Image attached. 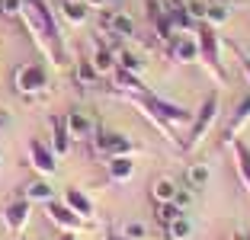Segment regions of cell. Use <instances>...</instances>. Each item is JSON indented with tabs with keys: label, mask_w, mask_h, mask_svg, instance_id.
<instances>
[{
	"label": "cell",
	"mask_w": 250,
	"mask_h": 240,
	"mask_svg": "<svg viewBox=\"0 0 250 240\" xmlns=\"http://www.w3.org/2000/svg\"><path fill=\"white\" fill-rule=\"evenodd\" d=\"M61 16H64L71 26H83L90 16V7L83 0H61Z\"/></svg>",
	"instance_id": "obj_19"
},
{
	"label": "cell",
	"mask_w": 250,
	"mask_h": 240,
	"mask_svg": "<svg viewBox=\"0 0 250 240\" xmlns=\"http://www.w3.org/2000/svg\"><path fill=\"white\" fill-rule=\"evenodd\" d=\"M237 237H241V240H250V234H237Z\"/></svg>",
	"instance_id": "obj_36"
},
{
	"label": "cell",
	"mask_w": 250,
	"mask_h": 240,
	"mask_svg": "<svg viewBox=\"0 0 250 240\" xmlns=\"http://www.w3.org/2000/svg\"><path fill=\"white\" fill-rule=\"evenodd\" d=\"M45 218L52 221L55 227L67 231V234H77V231H83V227H87V221H83L81 215H74V211L67 208L64 202H58V199H52V202H45Z\"/></svg>",
	"instance_id": "obj_7"
},
{
	"label": "cell",
	"mask_w": 250,
	"mask_h": 240,
	"mask_svg": "<svg viewBox=\"0 0 250 240\" xmlns=\"http://www.w3.org/2000/svg\"><path fill=\"white\" fill-rule=\"evenodd\" d=\"M196 42H199V61L206 64V71L218 80L221 87H228V71L221 64V39L218 29L208 26V22H199L196 26Z\"/></svg>",
	"instance_id": "obj_2"
},
{
	"label": "cell",
	"mask_w": 250,
	"mask_h": 240,
	"mask_svg": "<svg viewBox=\"0 0 250 240\" xmlns=\"http://www.w3.org/2000/svg\"><path fill=\"white\" fill-rule=\"evenodd\" d=\"M164 10H167V20L173 22V29H177V32H196L199 22L189 16V10H186L183 3H177V0H167V3H164Z\"/></svg>",
	"instance_id": "obj_14"
},
{
	"label": "cell",
	"mask_w": 250,
	"mask_h": 240,
	"mask_svg": "<svg viewBox=\"0 0 250 240\" xmlns=\"http://www.w3.org/2000/svg\"><path fill=\"white\" fill-rule=\"evenodd\" d=\"M64 125H67L71 141H90V138H93V131H96V122L87 116V112H81V109L64 112Z\"/></svg>",
	"instance_id": "obj_10"
},
{
	"label": "cell",
	"mask_w": 250,
	"mask_h": 240,
	"mask_svg": "<svg viewBox=\"0 0 250 240\" xmlns=\"http://www.w3.org/2000/svg\"><path fill=\"white\" fill-rule=\"evenodd\" d=\"M10 122H13V116H10V112L7 109H0V128H7V125Z\"/></svg>",
	"instance_id": "obj_32"
},
{
	"label": "cell",
	"mask_w": 250,
	"mask_h": 240,
	"mask_svg": "<svg viewBox=\"0 0 250 240\" xmlns=\"http://www.w3.org/2000/svg\"><path fill=\"white\" fill-rule=\"evenodd\" d=\"M119 234L128 237V240H147V224H141V221H128Z\"/></svg>",
	"instance_id": "obj_28"
},
{
	"label": "cell",
	"mask_w": 250,
	"mask_h": 240,
	"mask_svg": "<svg viewBox=\"0 0 250 240\" xmlns=\"http://www.w3.org/2000/svg\"><path fill=\"white\" fill-rule=\"evenodd\" d=\"M215 119H218V93H208L206 100H202V106L192 112L189 135H186V141L180 147H183V151H199V144H202V141H206V135L212 131Z\"/></svg>",
	"instance_id": "obj_3"
},
{
	"label": "cell",
	"mask_w": 250,
	"mask_h": 240,
	"mask_svg": "<svg viewBox=\"0 0 250 240\" xmlns=\"http://www.w3.org/2000/svg\"><path fill=\"white\" fill-rule=\"evenodd\" d=\"M106 240H128V237H122V234H112V237H106Z\"/></svg>",
	"instance_id": "obj_35"
},
{
	"label": "cell",
	"mask_w": 250,
	"mask_h": 240,
	"mask_svg": "<svg viewBox=\"0 0 250 240\" xmlns=\"http://www.w3.org/2000/svg\"><path fill=\"white\" fill-rule=\"evenodd\" d=\"M208 167L206 163H192V167H186V186L189 189H206L208 186Z\"/></svg>",
	"instance_id": "obj_24"
},
{
	"label": "cell",
	"mask_w": 250,
	"mask_h": 240,
	"mask_svg": "<svg viewBox=\"0 0 250 240\" xmlns=\"http://www.w3.org/2000/svg\"><path fill=\"white\" fill-rule=\"evenodd\" d=\"M26 154H29V167L36 170L39 176H52L55 170H58V157H55V151H52V144H48V141L29 138Z\"/></svg>",
	"instance_id": "obj_6"
},
{
	"label": "cell",
	"mask_w": 250,
	"mask_h": 240,
	"mask_svg": "<svg viewBox=\"0 0 250 240\" xmlns=\"http://www.w3.org/2000/svg\"><path fill=\"white\" fill-rule=\"evenodd\" d=\"M228 20H231V13H228L225 3H208V7H206V20H202V22H208V26L218 29V26H225Z\"/></svg>",
	"instance_id": "obj_26"
},
{
	"label": "cell",
	"mask_w": 250,
	"mask_h": 240,
	"mask_svg": "<svg viewBox=\"0 0 250 240\" xmlns=\"http://www.w3.org/2000/svg\"><path fill=\"white\" fill-rule=\"evenodd\" d=\"M0 10H3V0H0Z\"/></svg>",
	"instance_id": "obj_37"
},
{
	"label": "cell",
	"mask_w": 250,
	"mask_h": 240,
	"mask_svg": "<svg viewBox=\"0 0 250 240\" xmlns=\"http://www.w3.org/2000/svg\"><path fill=\"white\" fill-rule=\"evenodd\" d=\"M90 61H93V67L100 71V77H106V74L116 71V51L106 48L103 42H96V48H93V55H90Z\"/></svg>",
	"instance_id": "obj_18"
},
{
	"label": "cell",
	"mask_w": 250,
	"mask_h": 240,
	"mask_svg": "<svg viewBox=\"0 0 250 240\" xmlns=\"http://www.w3.org/2000/svg\"><path fill=\"white\" fill-rule=\"evenodd\" d=\"M13 87H16L20 96H39L45 87H48V71H45L42 64H36V61L20 64L13 71Z\"/></svg>",
	"instance_id": "obj_4"
},
{
	"label": "cell",
	"mask_w": 250,
	"mask_h": 240,
	"mask_svg": "<svg viewBox=\"0 0 250 240\" xmlns=\"http://www.w3.org/2000/svg\"><path fill=\"white\" fill-rule=\"evenodd\" d=\"M241 71L247 74V80H250V55H241Z\"/></svg>",
	"instance_id": "obj_33"
},
{
	"label": "cell",
	"mask_w": 250,
	"mask_h": 240,
	"mask_svg": "<svg viewBox=\"0 0 250 240\" xmlns=\"http://www.w3.org/2000/svg\"><path fill=\"white\" fill-rule=\"evenodd\" d=\"M55 240H77L74 234H67V231H61V237H55Z\"/></svg>",
	"instance_id": "obj_34"
},
{
	"label": "cell",
	"mask_w": 250,
	"mask_h": 240,
	"mask_svg": "<svg viewBox=\"0 0 250 240\" xmlns=\"http://www.w3.org/2000/svg\"><path fill=\"white\" fill-rule=\"evenodd\" d=\"M112 77H116L119 90H122L125 96H128V93H147V87L141 83V77H138V74H132V71H122V67H116V71H112Z\"/></svg>",
	"instance_id": "obj_20"
},
{
	"label": "cell",
	"mask_w": 250,
	"mask_h": 240,
	"mask_svg": "<svg viewBox=\"0 0 250 240\" xmlns=\"http://www.w3.org/2000/svg\"><path fill=\"white\" fill-rule=\"evenodd\" d=\"M231 147H234V167H237V180H241V186L250 192V144L241 138L231 141Z\"/></svg>",
	"instance_id": "obj_16"
},
{
	"label": "cell",
	"mask_w": 250,
	"mask_h": 240,
	"mask_svg": "<svg viewBox=\"0 0 250 240\" xmlns=\"http://www.w3.org/2000/svg\"><path fill=\"white\" fill-rule=\"evenodd\" d=\"M22 199H29V202H42V205H45V202H52V199H55V189H52L45 180H32L29 186L22 189Z\"/></svg>",
	"instance_id": "obj_21"
},
{
	"label": "cell",
	"mask_w": 250,
	"mask_h": 240,
	"mask_svg": "<svg viewBox=\"0 0 250 240\" xmlns=\"http://www.w3.org/2000/svg\"><path fill=\"white\" fill-rule=\"evenodd\" d=\"M244 125H250V93H244V100L234 106V116H231L228 128H225V144H231V141L241 135Z\"/></svg>",
	"instance_id": "obj_13"
},
{
	"label": "cell",
	"mask_w": 250,
	"mask_h": 240,
	"mask_svg": "<svg viewBox=\"0 0 250 240\" xmlns=\"http://www.w3.org/2000/svg\"><path fill=\"white\" fill-rule=\"evenodd\" d=\"M3 16H20L22 13V0H3Z\"/></svg>",
	"instance_id": "obj_29"
},
{
	"label": "cell",
	"mask_w": 250,
	"mask_h": 240,
	"mask_svg": "<svg viewBox=\"0 0 250 240\" xmlns=\"http://www.w3.org/2000/svg\"><path fill=\"white\" fill-rule=\"evenodd\" d=\"M93 151L100 154V157H125V154H132L138 147L132 144V138H125V135H119V131H93Z\"/></svg>",
	"instance_id": "obj_5"
},
{
	"label": "cell",
	"mask_w": 250,
	"mask_h": 240,
	"mask_svg": "<svg viewBox=\"0 0 250 240\" xmlns=\"http://www.w3.org/2000/svg\"><path fill=\"white\" fill-rule=\"evenodd\" d=\"M116 67L132 71V74H141V71H145V61H141V55H135L132 48H119L116 51Z\"/></svg>",
	"instance_id": "obj_23"
},
{
	"label": "cell",
	"mask_w": 250,
	"mask_h": 240,
	"mask_svg": "<svg viewBox=\"0 0 250 240\" xmlns=\"http://www.w3.org/2000/svg\"><path fill=\"white\" fill-rule=\"evenodd\" d=\"M173 202H177V205H180V208H183V211L189 208V205H192V192H189V186H186V189H180V192H177V199H173Z\"/></svg>",
	"instance_id": "obj_30"
},
{
	"label": "cell",
	"mask_w": 250,
	"mask_h": 240,
	"mask_svg": "<svg viewBox=\"0 0 250 240\" xmlns=\"http://www.w3.org/2000/svg\"><path fill=\"white\" fill-rule=\"evenodd\" d=\"M167 55H170V61H177V64H192V61H199L196 32H192V36H183V32H177V36L167 42Z\"/></svg>",
	"instance_id": "obj_9"
},
{
	"label": "cell",
	"mask_w": 250,
	"mask_h": 240,
	"mask_svg": "<svg viewBox=\"0 0 250 240\" xmlns=\"http://www.w3.org/2000/svg\"><path fill=\"white\" fill-rule=\"evenodd\" d=\"M29 215H32V202L29 199H13V202L3 208V227H7L13 237H20L22 231H26V224H29Z\"/></svg>",
	"instance_id": "obj_8"
},
{
	"label": "cell",
	"mask_w": 250,
	"mask_h": 240,
	"mask_svg": "<svg viewBox=\"0 0 250 240\" xmlns=\"http://www.w3.org/2000/svg\"><path fill=\"white\" fill-rule=\"evenodd\" d=\"M48 125H52V151H55V157H67L74 141H71V135H67L64 116H52V119H48Z\"/></svg>",
	"instance_id": "obj_12"
},
{
	"label": "cell",
	"mask_w": 250,
	"mask_h": 240,
	"mask_svg": "<svg viewBox=\"0 0 250 240\" xmlns=\"http://www.w3.org/2000/svg\"><path fill=\"white\" fill-rule=\"evenodd\" d=\"M109 3H119V0H109Z\"/></svg>",
	"instance_id": "obj_38"
},
{
	"label": "cell",
	"mask_w": 250,
	"mask_h": 240,
	"mask_svg": "<svg viewBox=\"0 0 250 240\" xmlns=\"http://www.w3.org/2000/svg\"><path fill=\"white\" fill-rule=\"evenodd\" d=\"M74 77H77L81 87H93L96 80H100V71L93 67V61H90V58H81L77 64H74Z\"/></svg>",
	"instance_id": "obj_22"
},
{
	"label": "cell",
	"mask_w": 250,
	"mask_h": 240,
	"mask_svg": "<svg viewBox=\"0 0 250 240\" xmlns=\"http://www.w3.org/2000/svg\"><path fill=\"white\" fill-rule=\"evenodd\" d=\"M106 176L112 182H128L135 176V160L132 154H125V157H106Z\"/></svg>",
	"instance_id": "obj_15"
},
{
	"label": "cell",
	"mask_w": 250,
	"mask_h": 240,
	"mask_svg": "<svg viewBox=\"0 0 250 240\" xmlns=\"http://www.w3.org/2000/svg\"><path fill=\"white\" fill-rule=\"evenodd\" d=\"M61 202H64L67 208L74 211V215H81L83 221H93L96 205H93V199H90L83 189H77V186H67V189H64V196H61Z\"/></svg>",
	"instance_id": "obj_11"
},
{
	"label": "cell",
	"mask_w": 250,
	"mask_h": 240,
	"mask_svg": "<svg viewBox=\"0 0 250 240\" xmlns=\"http://www.w3.org/2000/svg\"><path fill=\"white\" fill-rule=\"evenodd\" d=\"M231 240H241V237H231Z\"/></svg>",
	"instance_id": "obj_39"
},
{
	"label": "cell",
	"mask_w": 250,
	"mask_h": 240,
	"mask_svg": "<svg viewBox=\"0 0 250 240\" xmlns=\"http://www.w3.org/2000/svg\"><path fill=\"white\" fill-rule=\"evenodd\" d=\"M83 3H87L90 10H106L109 7V0H83Z\"/></svg>",
	"instance_id": "obj_31"
},
{
	"label": "cell",
	"mask_w": 250,
	"mask_h": 240,
	"mask_svg": "<svg viewBox=\"0 0 250 240\" xmlns=\"http://www.w3.org/2000/svg\"><path fill=\"white\" fill-rule=\"evenodd\" d=\"M177 192H180V186H177L173 176H157V180L151 182V199H154V205L157 202H173Z\"/></svg>",
	"instance_id": "obj_17"
},
{
	"label": "cell",
	"mask_w": 250,
	"mask_h": 240,
	"mask_svg": "<svg viewBox=\"0 0 250 240\" xmlns=\"http://www.w3.org/2000/svg\"><path fill=\"white\" fill-rule=\"evenodd\" d=\"M20 20L26 22L32 42L39 45V51L45 58H52L55 64H64V42H61V29H58V20H55L52 7L45 0H22Z\"/></svg>",
	"instance_id": "obj_1"
},
{
	"label": "cell",
	"mask_w": 250,
	"mask_h": 240,
	"mask_svg": "<svg viewBox=\"0 0 250 240\" xmlns=\"http://www.w3.org/2000/svg\"><path fill=\"white\" fill-rule=\"evenodd\" d=\"M192 231H196V227H192V221L186 218V215H180L177 221L167 224V237L170 240H192Z\"/></svg>",
	"instance_id": "obj_25"
},
{
	"label": "cell",
	"mask_w": 250,
	"mask_h": 240,
	"mask_svg": "<svg viewBox=\"0 0 250 240\" xmlns=\"http://www.w3.org/2000/svg\"><path fill=\"white\" fill-rule=\"evenodd\" d=\"M0 163H3V157H0Z\"/></svg>",
	"instance_id": "obj_40"
},
{
	"label": "cell",
	"mask_w": 250,
	"mask_h": 240,
	"mask_svg": "<svg viewBox=\"0 0 250 240\" xmlns=\"http://www.w3.org/2000/svg\"><path fill=\"white\" fill-rule=\"evenodd\" d=\"M180 215H186V211H183V208H180V205H177V202H157V221H161V224H164V227H167V224H170V221H177V218H180Z\"/></svg>",
	"instance_id": "obj_27"
}]
</instances>
